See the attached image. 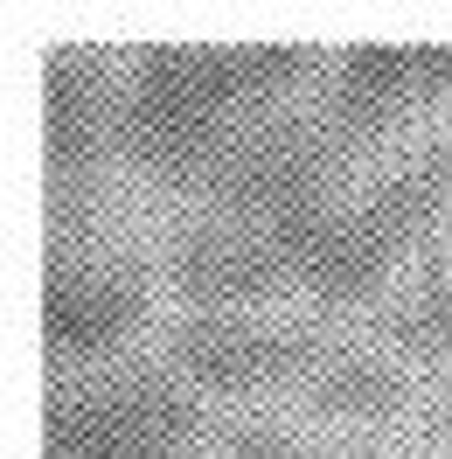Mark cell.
I'll return each mask as SVG.
<instances>
[{
    "label": "cell",
    "mask_w": 452,
    "mask_h": 459,
    "mask_svg": "<svg viewBox=\"0 0 452 459\" xmlns=\"http://www.w3.org/2000/svg\"><path fill=\"white\" fill-rule=\"evenodd\" d=\"M320 42H133L118 70L112 153L146 181L196 188L251 118L313 91Z\"/></svg>",
    "instance_id": "obj_1"
},
{
    "label": "cell",
    "mask_w": 452,
    "mask_h": 459,
    "mask_svg": "<svg viewBox=\"0 0 452 459\" xmlns=\"http://www.w3.org/2000/svg\"><path fill=\"white\" fill-rule=\"evenodd\" d=\"M446 209H452V126L418 140L404 160L335 188L327 202L257 230H272L292 292H307L320 307H369V299L396 292L390 279L404 251H418Z\"/></svg>",
    "instance_id": "obj_2"
},
{
    "label": "cell",
    "mask_w": 452,
    "mask_h": 459,
    "mask_svg": "<svg viewBox=\"0 0 452 459\" xmlns=\"http://www.w3.org/2000/svg\"><path fill=\"white\" fill-rule=\"evenodd\" d=\"M202 438V390L168 355H118L77 376H49L42 459H188Z\"/></svg>",
    "instance_id": "obj_3"
},
{
    "label": "cell",
    "mask_w": 452,
    "mask_h": 459,
    "mask_svg": "<svg viewBox=\"0 0 452 459\" xmlns=\"http://www.w3.org/2000/svg\"><path fill=\"white\" fill-rule=\"evenodd\" d=\"M341 327L285 307H181L168 327V369L202 397H307Z\"/></svg>",
    "instance_id": "obj_4"
},
{
    "label": "cell",
    "mask_w": 452,
    "mask_h": 459,
    "mask_svg": "<svg viewBox=\"0 0 452 459\" xmlns=\"http://www.w3.org/2000/svg\"><path fill=\"white\" fill-rule=\"evenodd\" d=\"M161 307V279L140 251L98 237H49L42 258V355L49 376L118 362Z\"/></svg>",
    "instance_id": "obj_5"
},
{
    "label": "cell",
    "mask_w": 452,
    "mask_h": 459,
    "mask_svg": "<svg viewBox=\"0 0 452 459\" xmlns=\"http://www.w3.org/2000/svg\"><path fill=\"white\" fill-rule=\"evenodd\" d=\"M431 98H452V42H431V35H418V42L355 35L313 77V112L327 118L355 153L376 133H390L396 118L431 105Z\"/></svg>",
    "instance_id": "obj_6"
},
{
    "label": "cell",
    "mask_w": 452,
    "mask_h": 459,
    "mask_svg": "<svg viewBox=\"0 0 452 459\" xmlns=\"http://www.w3.org/2000/svg\"><path fill=\"white\" fill-rule=\"evenodd\" d=\"M404 397H411L404 362L369 334H335V348H327V362H320V376L307 390V403L327 411V418H383Z\"/></svg>",
    "instance_id": "obj_7"
},
{
    "label": "cell",
    "mask_w": 452,
    "mask_h": 459,
    "mask_svg": "<svg viewBox=\"0 0 452 459\" xmlns=\"http://www.w3.org/2000/svg\"><path fill=\"white\" fill-rule=\"evenodd\" d=\"M383 327L390 342L404 348H431V355H452V264H431L418 279L383 299Z\"/></svg>",
    "instance_id": "obj_8"
},
{
    "label": "cell",
    "mask_w": 452,
    "mask_h": 459,
    "mask_svg": "<svg viewBox=\"0 0 452 459\" xmlns=\"http://www.w3.org/2000/svg\"><path fill=\"white\" fill-rule=\"evenodd\" d=\"M216 459H362V453H348L335 438H313V431L285 425V418L244 411V418L216 425Z\"/></svg>",
    "instance_id": "obj_9"
}]
</instances>
